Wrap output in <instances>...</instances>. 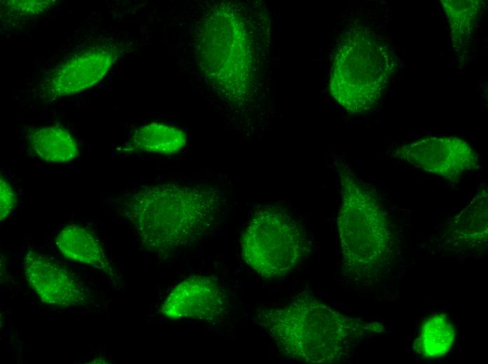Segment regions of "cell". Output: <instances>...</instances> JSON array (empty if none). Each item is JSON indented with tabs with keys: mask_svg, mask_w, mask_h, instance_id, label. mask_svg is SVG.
<instances>
[{
	"mask_svg": "<svg viewBox=\"0 0 488 364\" xmlns=\"http://www.w3.org/2000/svg\"><path fill=\"white\" fill-rule=\"evenodd\" d=\"M224 199L216 186L170 182L128 191L117 198L116 205L143 246L166 257L216 226Z\"/></svg>",
	"mask_w": 488,
	"mask_h": 364,
	"instance_id": "1",
	"label": "cell"
},
{
	"mask_svg": "<svg viewBox=\"0 0 488 364\" xmlns=\"http://www.w3.org/2000/svg\"><path fill=\"white\" fill-rule=\"evenodd\" d=\"M255 320L283 356L313 364L339 361L362 340L384 331L380 322L343 314L305 293L280 307L258 309Z\"/></svg>",
	"mask_w": 488,
	"mask_h": 364,
	"instance_id": "2",
	"label": "cell"
},
{
	"mask_svg": "<svg viewBox=\"0 0 488 364\" xmlns=\"http://www.w3.org/2000/svg\"><path fill=\"white\" fill-rule=\"evenodd\" d=\"M341 185L337 229L343 276L372 285L391 272L400 253V239L377 192L345 164L337 165Z\"/></svg>",
	"mask_w": 488,
	"mask_h": 364,
	"instance_id": "3",
	"label": "cell"
},
{
	"mask_svg": "<svg viewBox=\"0 0 488 364\" xmlns=\"http://www.w3.org/2000/svg\"><path fill=\"white\" fill-rule=\"evenodd\" d=\"M398 67V59L383 37L362 26L351 29L334 54L331 94L348 112H366L381 99Z\"/></svg>",
	"mask_w": 488,
	"mask_h": 364,
	"instance_id": "4",
	"label": "cell"
},
{
	"mask_svg": "<svg viewBox=\"0 0 488 364\" xmlns=\"http://www.w3.org/2000/svg\"><path fill=\"white\" fill-rule=\"evenodd\" d=\"M245 263L260 276L277 279L292 273L307 253L301 225L287 211L266 206L251 218L241 237Z\"/></svg>",
	"mask_w": 488,
	"mask_h": 364,
	"instance_id": "5",
	"label": "cell"
},
{
	"mask_svg": "<svg viewBox=\"0 0 488 364\" xmlns=\"http://www.w3.org/2000/svg\"><path fill=\"white\" fill-rule=\"evenodd\" d=\"M395 156L421 170L456 182L468 171L477 169L480 158L473 147L456 136H428L406 144Z\"/></svg>",
	"mask_w": 488,
	"mask_h": 364,
	"instance_id": "6",
	"label": "cell"
},
{
	"mask_svg": "<svg viewBox=\"0 0 488 364\" xmlns=\"http://www.w3.org/2000/svg\"><path fill=\"white\" fill-rule=\"evenodd\" d=\"M119 50L109 44L97 45L77 52L50 71L41 93L49 100L74 95L95 85L106 76Z\"/></svg>",
	"mask_w": 488,
	"mask_h": 364,
	"instance_id": "7",
	"label": "cell"
},
{
	"mask_svg": "<svg viewBox=\"0 0 488 364\" xmlns=\"http://www.w3.org/2000/svg\"><path fill=\"white\" fill-rule=\"evenodd\" d=\"M22 262L26 281L43 303L61 308L88 303L83 284L53 260L30 250Z\"/></svg>",
	"mask_w": 488,
	"mask_h": 364,
	"instance_id": "8",
	"label": "cell"
},
{
	"mask_svg": "<svg viewBox=\"0 0 488 364\" xmlns=\"http://www.w3.org/2000/svg\"><path fill=\"white\" fill-rule=\"evenodd\" d=\"M226 298L210 277L190 276L177 284L162 303L160 312L167 318L213 321L224 316Z\"/></svg>",
	"mask_w": 488,
	"mask_h": 364,
	"instance_id": "9",
	"label": "cell"
},
{
	"mask_svg": "<svg viewBox=\"0 0 488 364\" xmlns=\"http://www.w3.org/2000/svg\"><path fill=\"white\" fill-rule=\"evenodd\" d=\"M487 189L482 188L458 214L447 222L439 239L444 250L461 255L487 243Z\"/></svg>",
	"mask_w": 488,
	"mask_h": 364,
	"instance_id": "10",
	"label": "cell"
},
{
	"mask_svg": "<svg viewBox=\"0 0 488 364\" xmlns=\"http://www.w3.org/2000/svg\"><path fill=\"white\" fill-rule=\"evenodd\" d=\"M55 243L67 259L93 267L110 276H116L102 243L88 228L76 224L67 225L56 236Z\"/></svg>",
	"mask_w": 488,
	"mask_h": 364,
	"instance_id": "11",
	"label": "cell"
},
{
	"mask_svg": "<svg viewBox=\"0 0 488 364\" xmlns=\"http://www.w3.org/2000/svg\"><path fill=\"white\" fill-rule=\"evenodd\" d=\"M25 139L31 153L46 162H70L79 155L75 138L61 126L30 128Z\"/></svg>",
	"mask_w": 488,
	"mask_h": 364,
	"instance_id": "12",
	"label": "cell"
},
{
	"mask_svg": "<svg viewBox=\"0 0 488 364\" xmlns=\"http://www.w3.org/2000/svg\"><path fill=\"white\" fill-rule=\"evenodd\" d=\"M187 144V135L180 129L151 122L137 128L119 150L123 153H146L170 155L179 152Z\"/></svg>",
	"mask_w": 488,
	"mask_h": 364,
	"instance_id": "13",
	"label": "cell"
},
{
	"mask_svg": "<svg viewBox=\"0 0 488 364\" xmlns=\"http://www.w3.org/2000/svg\"><path fill=\"white\" fill-rule=\"evenodd\" d=\"M441 4L447 16L453 48L463 57L470 48L484 3L479 0H442Z\"/></svg>",
	"mask_w": 488,
	"mask_h": 364,
	"instance_id": "14",
	"label": "cell"
},
{
	"mask_svg": "<svg viewBox=\"0 0 488 364\" xmlns=\"http://www.w3.org/2000/svg\"><path fill=\"white\" fill-rule=\"evenodd\" d=\"M454 340L455 330L449 318L444 313H436L421 326L413 349L423 358H439L450 351Z\"/></svg>",
	"mask_w": 488,
	"mask_h": 364,
	"instance_id": "15",
	"label": "cell"
},
{
	"mask_svg": "<svg viewBox=\"0 0 488 364\" xmlns=\"http://www.w3.org/2000/svg\"><path fill=\"white\" fill-rule=\"evenodd\" d=\"M53 1H4L3 13L11 17L25 18L44 13L53 5Z\"/></svg>",
	"mask_w": 488,
	"mask_h": 364,
	"instance_id": "16",
	"label": "cell"
},
{
	"mask_svg": "<svg viewBox=\"0 0 488 364\" xmlns=\"http://www.w3.org/2000/svg\"><path fill=\"white\" fill-rule=\"evenodd\" d=\"M16 195L13 186L4 177L0 179V220H4L16 204Z\"/></svg>",
	"mask_w": 488,
	"mask_h": 364,
	"instance_id": "17",
	"label": "cell"
}]
</instances>
